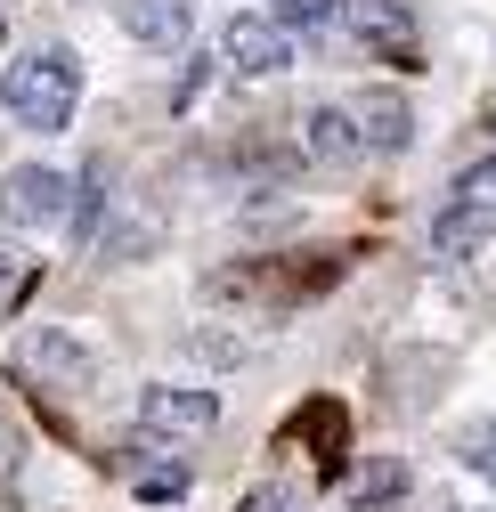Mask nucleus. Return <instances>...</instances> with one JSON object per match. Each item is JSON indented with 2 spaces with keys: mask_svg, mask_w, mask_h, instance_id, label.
<instances>
[{
  "mask_svg": "<svg viewBox=\"0 0 496 512\" xmlns=\"http://www.w3.org/2000/svg\"><path fill=\"white\" fill-rule=\"evenodd\" d=\"M0 106H9L17 131L57 139V131L82 114V57H74L66 41H33V49H17L9 74H0Z\"/></svg>",
  "mask_w": 496,
  "mask_h": 512,
  "instance_id": "obj_1",
  "label": "nucleus"
},
{
  "mask_svg": "<svg viewBox=\"0 0 496 512\" xmlns=\"http://www.w3.org/2000/svg\"><path fill=\"white\" fill-rule=\"evenodd\" d=\"M17 374L33 382V391H49V399H74V391L98 382V350L82 334H66V326H33L17 342Z\"/></svg>",
  "mask_w": 496,
  "mask_h": 512,
  "instance_id": "obj_2",
  "label": "nucleus"
},
{
  "mask_svg": "<svg viewBox=\"0 0 496 512\" xmlns=\"http://www.w3.org/2000/svg\"><path fill=\"white\" fill-rule=\"evenodd\" d=\"M0 220L9 228H74V171H57V163H17L9 179H0Z\"/></svg>",
  "mask_w": 496,
  "mask_h": 512,
  "instance_id": "obj_3",
  "label": "nucleus"
},
{
  "mask_svg": "<svg viewBox=\"0 0 496 512\" xmlns=\"http://www.w3.org/2000/svg\"><path fill=\"white\" fill-rule=\"evenodd\" d=\"M212 423H220V399L212 391H179V382H147V391H139V431L155 447H188Z\"/></svg>",
  "mask_w": 496,
  "mask_h": 512,
  "instance_id": "obj_4",
  "label": "nucleus"
},
{
  "mask_svg": "<svg viewBox=\"0 0 496 512\" xmlns=\"http://www.w3.org/2000/svg\"><path fill=\"white\" fill-rule=\"evenodd\" d=\"M342 25H350L358 49L391 57V66H423V33H415L407 0H342Z\"/></svg>",
  "mask_w": 496,
  "mask_h": 512,
  "instance_id": "obj_5",
  "label": "nucleus"
},
{
  "mask_svg": "<svg viewBox=\"0 0 496 512\" xmlns=\"http://www.w3.org/2000/svg\"><path fill=\"white\" fill-rule=\"evenodd\" d=\"M220 66H228L236 82H269V74L293 66V33H285L277 17H228V25H220Z\"/></svg>",
  "mask_w": 496,
  "mask_h": 512,
  "instance_id": "obj_6",
  "label": "nucleus"
},
{
  "mask_svg": "<svg viewBox=\"0 0 496 512\" xmlns=\"http://www.w3.org/2000/svg\"><path fill=\"white\" fill-rule=\"evenodd\" d=\"M114 25L155 57H188L196 41V0H114Z\"/></svg>",
  "mask_w": 496,
  "mask_h": 512,
  "instance_id": "obj_7",
  "label": "nucleus"
},
{
  "mask_svg": "<svg viewBox=\"0 0 496 512\" xmlns=\"http://www.w3.org/2000/svg\"><path fill=\"white\" fill-rule=\"evenodd\" d=\"M350 122H358L366 155H407V139H415V106H407L399 90H366V98H350Z\"/></svg>",
  "mask_w": 496,
  "mask_h": 512,
  "instance_id": "obj_8",
  "label": "nucleus"
},
{
  "mask_svg": "<svg viewBox=\"0 0 496 512\" xmlns=\"http://www.w3.org/2000/svg\"><path fill=\"white\" fill-rule=\"evenodd\" d=\"M488 236H496V204L488 196H456L440 220H431V261H472Z\"/></svg>",
  "mask_w": 496,
  "mask_h": 512,
  "instance_id": "obj_9",
  "label": "nucleus"
},
{
  "mask_svg": "<svg viewBox=\"0 0 496 512\" xmlns=\"http://www.w3.org/2000/svg\"><path fill=\"white\" fill-rule=\"evenodd\" d=\"M301 155H309V163H358V155H366L358 122H350V98L309 106V114H301Z\"/></svg>",
  "mask_w": 496,
  "mask_h": 512,
  "instance_id": "obj_10",
  "label": "nucleus"
},
{
  "mask_svg": "<svg viewBox=\"0 0 496 512\" xmlns=\"http://www.w3.org/2000/svg\"><path fill=\"white\" fill-rule=\"evenodd\" d=\"M407 488H415V480H407L399 456H366V464L350 472V504H358V512H399Z\"/></svg>",
  "mask_w": 496,
  "mask_h": 512,
  "instance_id": "obj_11",
  "label": "nucleus"
},
{
  "mask_svg": "<svg viewBox=\"0 0 496 512\" xmlns=\"http://www.w3.org/2000/svg\"><path fill=\"white\" fill-rule=\"evenodd\" d=\"M188 488H196V472L179 464V456H171V464H139V472H131V496H139V504H179Z\"/></svg>",
  "mask_w": 496,
  "mask_h": 512,
  "instance_id": "obj_12",
  "label": "nucleus"
},
{
  "mask_svg": "<svg viewBox=\"0 0 496 512\" xmlns=\"http://www.w3.org/2000/svg\"><path fill=\"white\" fill-rule=\"evenodd\" d=\"M106 196H114V179H106V155H98V163H82V196H74V236H82V244H98Z\"/></svg>",
  "mask_w": 496,
  "mask_h": 512,
  "instance_id": "obj_13",
  "label": "nucleus"
},
{
  "mask_svg": "<svg viewBox=\"0 0 496 512\" xmlns=\"http://www.w3.org/2000/svg\"><path fill=\"white\" fill-rule=\"evenodd\" d=\"M456 464H464V472H480V480L496 488V415H480V423H464V431H456Z\"/></svg>",
  "mask_w": 496,
  "mask_h": 512,
  "instance_id": "obj_14",
  "label": "nucleus"
},
{
  "mask_svg": "<svg viewBox=\"0 0 496 512\" xmlns=\"http://www.w3.org/2000/svg\"><path fill=\"white\" fill-rule=\"evenodd\" d=\"M33 277H41V261H33L25 244H9V236H0V317L17 309V293H25Z\"/></svg>",
  "mask_w": 496,
  "mask_h": 512,
  "instance_id": "obj_15",
  "label": "nucleus"
},
{
  "mask_svg": "<svg viewBox=\"0 0 496 512\" xmlns=\"http://www.w3.org/2000/svg\"><path fill=\"white\" fill-rule=\"evenodd\" d=\"M269 17H277L285 33H301V41H309V33H318L326 17H342V0H277V9H269Z\"/></svg>",
  "mask_w": 496,
  "mask_h": 512,
  "instance_id": "obj_16",
  "label": "nucleus"
},
{
  "mask_svg": "<svg viewBox=\"0 0 496 512\" xmlns=\"http://www.w3.org/2000/svg\"><path fill=\"white\" fill-rule=\"evenodd\" d=\"M236 512H301V496H293L285 480H269V488H253V496H244Z\"/></svg>",
  "mask_w": 496,
  "mask_h": 512,
  "instance_id": "obj_17",
  "label": "nucleus"
},
{
  "mask_svg": "<svg viewBox=\"0 0 496 512\" xmlns=\"http://www.w3.org/2000/svg\"><path fill=\"white\" fill-rule=\"evenodd\" d=\"M480 122H496V98H488V106H480Z\"/></svg>",
  "mask_w": 496,
  "mask_h": 512,
  "instance_id": "obj_18",
  "label": "nucleus"
},
{
  "mask_svg": "<svg viewBox=\"0 0 496 512\" xmlns=\"http://www.w3.org/2000/svg\"><path fill=\"white\" fill-rule=\"evenodd\" d=\"M448 512H488V504H448Z\"/></svg>",
  "mask_w": 496,
  "mask_h": 512,
  "instance_id": "obj_19",
  "label": "nucleus"
}]
</instances>
